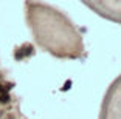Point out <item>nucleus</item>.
Here are the masks:
<instances>
[{"label":"nucleus","instance_id":"nucleus-1","mask_svg":"<svg viewBox=\"0 0 121 119\" xmlns=\"http://www.w3.org/2000/svg\"><path fill=\"white\" fill-rule=\"evenodd\" d=\"M22 51H23V56H31V54H33V46L31 45H30V43H26V45H23V46H22Z\"/></svg>","mask_w":121,"mask_h":119},{"label":"nucleus","instance_id":"nucleus-2","mask_svg":"<svg viewBox=\"0 0 121 119\" xmlns=\"http://www.w3.org/2000/svg\"><path fill=\"white\" fill-rule=\"evenodd\" d=\"M9 101H11V96L8 93H2L0 94V104H8Z\"/></svg>","mask_w":121,"mask_h":119},{"label":"nucleus","instance_id":"nucleus-3","mask_svg":"<svg viewBox=\"0 0 121 119\" xmlns=\"http://www.w3.org/2000/svg\"><path fill=\"white\" fill-rule=\"evenodd\" d=\"M14 57H16V59H17V60H22V59H23V57H25V56H23V51H22V49L19 48L17 51L14 53Z\"/></svg>","mask_w":121,"mask_h":119},{"label":"nucleus","instance_id":"nucleus-4","mask_svg":"<svg viewBox=\"0 0 121 119\" xmlns=\"http://www.w3.org/2000/svg\"><path fill=\"white\" fill-rule=\"evenodd\" d=\"M5 87H6V91H9L11 88L14 87V84H11V82H8V84H5Z\"/></svg>","mask_w":121,"mask_h":119},{"label":"nucleus","instance_id":"nucleus-5","mask_svg":"<svg viewBox=\"0 0 121 119\" xmlns=\"http://www.w3.org/2000/svg\"><path fill=\"white\" fill-rule=\"evenodd\" d=\"M2 93H8V91H6V87H5V85L0 84V94H2Z\"/></svg>","mask_w":121,"mask_h":119},{"label":"nucleus","instance_id":"nucleus-6","mask_svg":"<svg viewBox=\"0 0 121 119\" xmlns=\"http://www.w3.org/2000/svg\"><path fill=\"white\" fill-rule=\"evenodd\" d=\"M70 85H71V82H70V81H68V82H67V84H65V87H64V90H68V88H70Z\"/></svg>","mask_w":121,"mask_h":119},{"label":"nucleus","instance_id":"nucleus-7","mask_svg":"<svg viewBox=\"0 0 121 119\" xmlns=\"http://www.w3.org/2000/svg\"><path fill=\"white\" fill-rule=\"evenodd\" d=\"M0 77H2V74H0Z\"/></svg>","mask_w":121,"mask_h":119}]
</instances>
